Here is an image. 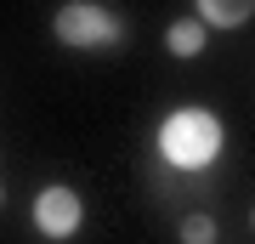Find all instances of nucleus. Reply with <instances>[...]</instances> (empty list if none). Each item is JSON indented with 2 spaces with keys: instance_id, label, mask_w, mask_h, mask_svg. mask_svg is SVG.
Returning a JSON list of instances; mask_svg holds the SVG:
<instances>
[{
  "instance_id": "7ed1b4c3",
  "label": "nucleus",
  "mask_w": 255,
  "mask_h": 244,
  "mask_svg": "<svg viewBox=\"0 0 255 244\" xmlns=\"http://www.w3.org/2000/svg\"><path fill=\"white\" fill-rule=\"evenodd\" d=\"M80 222H85V199L74 188H40V199H34V227L46 239H74L80 233Z\"/></svg>"
},
{
  "instance_id": "f03ea898",
  "label": "nucleus",
  "mask_w": 255,
  "mask_h": 244,
  "mask_svg": "<svg viewBox=\"0 0 255 244\" xmlns=\"http://www.w3.org/2000/svg\"><path fill=\"white\" fill-rule=\"evenodd\" d=\"M51 34L63 40V45H114L119 40V17L108 6H97V0H68L63 11L51 17Z\"/></svg>"
},
{
  "instance_id": "39448f33",
  "label": "nucleus",
  "mask_w": 255,
  "mask_h": 244,
  "mask_svg": "<svg viewBox=\"0 0 255 244\" xmlns=\"http://www.w3.org/2000/svg\"><path fill=\"white\" fill-rule=\"evenodd\" d=\"M164 45H170V57H199V51H204V23H199V17H182V23H170Z\"/></svg>"
},
{
  "instance_id": "6e6552de",
  "label": "nucleus",
  "mask_w": 255,
  "mask_h": 244,
  "mask_svg": "<svg viewBox=\"0 0 255 244\" xmlns=\"http://www.w3.org/2000/svg\"><path fill=\"white\" fill-rule=\"evenodd\" d=\"M250 227H255V210H250Z\"/></svg>"
},
{
  "instance_id": "0eeeda50",
  "label": "nucleus",
  "mask_w": 255,
  "mask_h": 244,
  "mask_svg": "<svg viewBox=\"0 0 255 244\" xmlns=\"http://www.w3.org/2000/svg\"><path fill=\"white\" fill-rule=\"evenodd\" d=\"M0 205H6V188H0Z\"/></svg>"
},
{
  "instance_id": "423d86ee",
  "label": "nucleus",
  "mask_w": 255,
  "mask_h": 244,
  "mask_svg": "<svg viewBox=\"0 0 255 244\" xmlns=\"http://www.w3.org/2000/svg\"><path fill=\"white\" fill-rule=\"evenodd\" d=\"M182 244H216V216H204V210L182 216Z\"/></svg>"
},
{
  "instance_id": "20e7f679",
  "label": "nucleus",
  "mask_w": 255,
  "mask_h": 244,
  "mask_svg": "<svg viewBox=\"0 0 255 244\" xmlns=\"http://www.w3.org/2000/svg\"><path fill=\"white\" fill-rule=\"evenodd\" d=\"M250 17H255V0H199L204 28H244Z\"/></svg>"
},
{
  "instance_id": "f257e3e1",
  "label": "nucleus",
  "mask_w": 255,
  "mask_h": 244,
  "mask_svg": "<svg viewBox=\"0 0 255 244\" xmlns=\"http://www.w3.org/2000/svg\"><path fill=\"white\" fill-rule=\"evenodd\" d=\"M216 154H221V125H216L210 114L182 108V114H170V119L159 125V159L170 165V171H182V176L210 171Z\"/></svg>"
}]
</instances>
